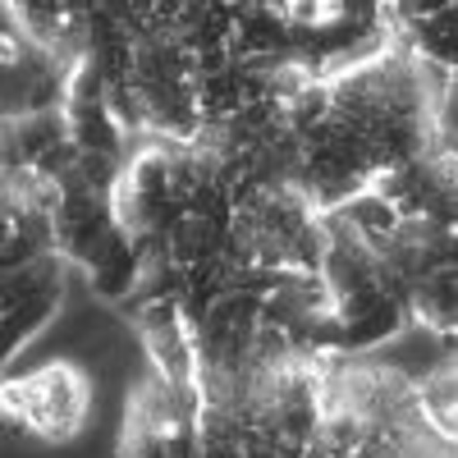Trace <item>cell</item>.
Segmentation results:
<instances>
[{"label":"cell","mask_w":458,"mask_h":458,"mask_svg":"<svg viewBox=\"0 0 458 458\" xmlns=\"http://www.w3.org/2000/svg\"><path fill=\"white\" fill-rule=\"evenodd\" d=\"M73 157L79 151L55 106L0 114V276L55 252L51 198Z\"/></svg>","instance_id":"cell-1"},{"label":"cell","mask_w":458,"mask_h":458,"mask_svg":"<svg viewBox=\"0 0 458 458\" xmlns=\"http://www.w3.org/2000/svg\"><path fill=\"white\" fill-rule=\"evenodd\" d=\"M92 408V376L69 358L42 362L23 376H5L0 386V417L42 445H73L88 431Z\"/></svg>","instance_id":"cell-2"},{"label":"cell","mask_w":458,"mask_h":458,"mask_svg":"<svg viewBox=\"0 0 458 458\" xmlns=\"http://www.w3.org/2000/svg\"><path fill=\"white\" fill-rule=\"evenodd\" d=\"M69 266L64 257L47 252V257H32L14 271L0 276V367L10 371V362L37 344L51 321L64 312L69 302Z\"/></svg>","instance_id":"cell-3"},{"label":"cell","mask_w":458,"mask_h":458,"mask_svg":"<svg viewBox=\"0 0 458 458\" xmlns=\"http://www.w3.org/2000/svg\"><path fill=\"white\" fill-rule=\"evenodd\" d=\"M198 417H202V394L170 390L165 380L147 376L129 394L120 458H202Z\"/></svg>","instance_id":"cell-4"},{"label":"cell","mask_w":458,"mask_h":458,"mask_svg":"<svg viewBox=\"0 0 458 458\" xmlns=\"http://www.w3.org/2000/svg\"><path fill=\"white\" fill-rule=\"evenodd\" d=\"M5 19L32 51L64 69L88 47V5H5Z\"/></svg>","instance_id":"cell-5"},{"label":"cell","mask_w":458,"mask_h":458,"mask_svg":"<svg viewBox=\"0 0 458 458\" xmlns=\"http://www.w3.org/2000/svg\"><path fill=\"white\" fill-rule=\"evenodd\" d=\"M5 376H10V371H5V367H0V386H5Z\"/></svg>","instance_id":"cell-6"}]
</instances>
